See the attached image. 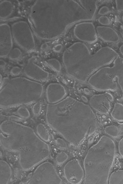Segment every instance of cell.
<instances>
[{"instance_id": "obj_20", "label": "cell", "mask_w": 123, "mask_h": 184, "mask_svg": "<svg viewBox=\"0 0 123 184\" xmlns=\"http://www.w3.org/2000/svg\"><path fill=\"white\" fill-rule=\"evenodd\" d=\"M21 69L18 66H15L12 67L10 71L11 75L13 76H17L21 73Z\"/></svg>"}, {"instance_id": "obj_17", "label": "cell", "mask_w": 123, "mask_h": 184, "mask_svg": "<svg viewBox=\"0 0 123 184\" xmlns=\"http://www.w3.org/2000/svg\"><path fill=\"white\" fill-rule=\"evenodd\" d=\"M17 112L21 117L24 118H27L30 116V113L28 109L25 107H21L18 108Z\"/></svg>"}, {"instance_id": "obj_6", "label": "cell", "mask_w": 123, "mask_h": 184, "mask_svg": "<svg viewBox=\"0 0 123 184\" xmlns=\"http://www.w3.org/2000/svg\"><path fill=\"white\" fill-rule=\"evenodd\" d=\"M113 100L112 95L106 92L93 95L90 98L89 103L90 106L96 111L106 114L110 110Z\"/></svg>"}, {"instance_id": "obj_18", "label": "cell", "mask_w": 123, "mask_h": 184, "mask_svg": "<svg viewBox=\"0 0 123 184\" xmlns=\"http://www.w3.org/2000/svg\"><path fill=\"white\" fill-rule=\"evenodd\" d=\"M99 23L104 26H107L110 24V20L109 18L106 16H102L98 19Z\"/></svg>"}, {"instance_id": "obj_9", "label": "cell", "mask_w": 123, "mask_h": 184, "mask_svg": "<svg viewBox=\"0 0 123 184\" xmlns=\"http://www.w3.org/2000/svg\"><path fill=\"white\" fill-rule=\"evenodd\" d=\"M46 94L49 104H53L62 100L66 95V91L64 87L61 84L53 83L47 86Z\"/></svg>"}, {"instance_id": "obj_7", "label": "cell", "mask_w": 123, "mask_h": 184, "mask_svg": "<svg viewBox=\"0 0 123 184\" xmlns=\"http://www.w3.org/2000/svg\"><path fill=\"white\" fill-rule=\"evenodd\" d=\"M35 60L34 57L28 60L24 68V74L33 80L38 82L45 81L48 78L49 73L37 64Z\"/></svg>"}, {"instance_id": "obj_10", "label": "cell", "mask_w": 123, "mask_h": 184, "mask_svg": "<svg viewBox=\"0 0 123 184\" xmlns=\"http://www.w3.org/2000/svg\"><path fill=\"white\" fill-rule=\"evenodd\" d=\"M97 35L103 41L115 43L120 40L119 36L112 28L107 26H98L96 29Z\"/></svg>"}, {"instance_id": "obj_3", "label": "cell", "mask_w": 123, "mask_h": 184, "mask_svg": "<svg viewBox=\"0 0 123 184\" xmlns=\"http://www.w3.org/2000/svg\"><path fill=\"white\" fill-rule=\"evenodd\" d=\"M43 87L39 82L23 77L9 79L0 86V105L6 108L30 103L42 96Z\"/></svg>"}, {"instance_id": "obj_5", "label": "cell", "mask_w": 123, "mask_h": 184, "mask_svg": "<svg viewBox=\"0 0 123 184\" xmlns=\"http://www.w3.org/2000/svg\"><path fill=\"white\" fill-rule=\"evenodd\" d=\"M96 148L97 181L98 183L107 184L115 155V144L109 137L103 136Z\"/></svg>"}, {"instance_id": "obj_19", "label": "cell", "mask_w": 123, "mask_h": 184, "mask_svg": "<svg viewBox=\"0 0 123 184\" xmlns=\"http://www.w3.org/2000/svg\"><path fill=\"white\" fill-rule=\"evenodd\" d=\"M41 108V104L39 102H36L33 105L32 108V111L33 114L38 115L40 113Z\"/></svg>"}, {"instance_id": "obj_15", "label": "cell", "mask_w": 123, "mask_h": 184, "mask_svg": "<svg viewBox=\"0 0 123 184\" xmlns=\"http://www.w3.org/2000/svg\"><path fill=\"white\" fill-rule=\"evenodd\" d=\"M37 130L38 134L41 137L44 138L48 137L47 130L44 125L43 124L40 123L37 125Z\"/></svg>"}, {"instance_id": "obj_21", "label": "cell", "mask_w": 123, "mask_h": 184, "mask_svg": "<svg viewBox=\"0 0 123 184\" xmlns=\"http://www.w3.org/2000/svg\"><path fill=\"white\" fill-rule=\"evenodd\" d=\"M109 12V8L106 6H103L101 7L99 9L98 14L102 16H105Z\"/></svg>"}, {"instance_id": "obj_26", "label": "cell", "mask_w": 123, "mask_h": 184, "mask_svg": "<svg viewBox=\"0 0 123 184\" xmlns=\"http://www.w3.org/2000/svg\"><path fill=\"white\" fill-rule=\"evenodd\" d=\"M119 50L120 53L123 56V44L120 46Z\"/></svg>"}, {"instance_id": "obj_1", "label": "cell", "mask_w": 123, "mask_h": 184, "mask_svg": "<svg viewBox=\"0 0 123 184\" xmlns=\"http://www.w3.org/2000/svg\"><path fill=\"white\" fill-rule=\"evenodd\" d=\"M46 121L66 137H82L96 129V116L88 105L70 97L47 106Z\"/></svg>"}, {"instance_id": "obj_22", "label": "cell", "mask_w": 123, "mask_h": 184, "mask_svg": "<svg viewBox=\"0 0 123 184\" xmlns=\"http://www.w3.org/2000/svg\"><path fill=\"white\" fill-rule=\"evenodd\" d=\"M117 9L119 11L123 12V0L115 1Z\"/></svg>"}, {"instance_id": "obj_23", "label": "cell", "mask_w": 123, "mask_h": 184, "mask_svg": "<svg viewBox=\"0 0 123 184\" xmlns=\"http://www.w3.org/2000/svg\"><path fill=\"white\" fill-rule=\"evenodd\" d=\"M118 149L120 154L123 157V138L119 141Z\"/></svg>"}, {"instance_id": "obj_14", "label": "cell", "mask_w": 123, "mask_h": 184, "mask_svg": "<svg viewBox=\"0 0 123 184\" xmlns=\"http://www.w3.org/2000/svg\"><path fill=\"white\" fill-rule=\"evenodd\" d=\"M48 65L55 71L59 72L61 70V66L59 62L55 58H50L47 60Z\"/></svg>"}, {"instance_id": "obj_12", "label": "cell", "mask_w": 123, "mask_h": 184, "mask_svg": "<svg viewBox=\"0 0 123 184\" xmlns=\"http://www.w3.org/2000/svg\"><path fill=\"white\" fill-rule=\"evenodd\" d=\"M110 184H123V170L115 171L110 176L109 181Z\"/></svg>"}, {"instance_id": "obj_4", "label": "cell", "mask_w": 123, "mask_h": 184, "mask_svg": "<svg viewBox=\"0 0 123 184\" xmlns=\"http://www.w3.org/2000/svg\"><path fill=\"white\" fill-rule=\"evenodd\" d=\"M94 82L102 91L115 90L118 85L123 92V58L119 56L111 67H103L95 72Z\"/></svg>"}, {"instance_id": "obj_13", "label": "cell", "mask_w": 123, "mask_h": 184, "mask_svg": "<svg viewBox=\"0 0 123 184\" xmlns=\"http://www.w3.org/2000/svg\"><path fill=\"white\" fill-rule=\"evenodd\" d=\"M105 132L109 135L116 137L117 136L119 133L118 128L116 126L111 125L106 127L105 128Z\"/></svg>"}, {"instance_id": "obj_28", "label": "cell", "mask_w": 123, "mask_h": 184, "mask_svg": "<svg viewBox=\"0 0 123 184\" xmlns=\"http://www.w3.org/2000/svg\"><path fill=\"white\" fill-rule=\"evenodd\" d=\"M122 19L123 22V15L122 16Z\"/></svg>"}, {"instance_id": "obj_27", "label": "cell", "mask_w": 123, "mask_h": 184, "mask_svg": "<svg viewBox=\"0 0 123 184\" xmlns=\"http://www.w3.org/2000/svg\"><path fill=\"white\" fill-rule=\"evenodd\" d=\"M47 47V46L46 45H43L42 46V48L44 50L46 49Z\"/></svg>"}, {"instance_id": "obj_11", "label": "cell", "mask_w": 123, "mask_h": 184, "mask_svg": "<svg viewBox=\"0 0 123 184\" xmlns=\"http://www.w3.org/2000/svg\"><path fill=\"white\" fill-rule=\"evenodd\" d=\"M112 117L114 119L123 121V105L119 103H116L111 113Z\"/></svg>"}, {"instance_id": "obj_16", "label": "cell", "mask_w": 123, "mask_h": 184, "mask_svg": "<svg viewBox=\"0 0 123 184\" xmlns=\"http://www.w3.org/2000/svg\"><path fill=\"white\" fill-rule=\"evenodd\" d=\"M21 55V51L18 49L15 48L12 50L9 53V58L12 60H17L19 58Z\"/></svg>"}, {"instance_id": "obj_8", "label": "cell", "mask_w": 123, "mask_h": 184, "mask_svg": "<svg viewBox=\"0 0 123 184\" xmlns=\"http://www.w3.org/2000/svg\"><path fill=\"white\" fill-rule=\"evenodd\" d=\"M77 25L74 29V34L80 40L88 42H93L97 39L96 29L90 23H82Z\"/></svg>"}, {"instance_id": "obj_25", "label": "cell", "mask_w": 123, "mask_h": 184, "mask_svg": "<svg viewBox=\"0 0 123 184\" xmlns=\"http://www.w3.org/2000/svg\"><path fill=\"white\" fill-rule=\"evenodd\" d=\"M6 64L5 62L2 59H0V66L3 67Z\"/></svg>"}, {"instance_id": "obj_2", "label": "cell", "mask_w": 123, "mask_h": 184, "mask_svg": "<svg viewBox=\"0 0 123 184\" xmlns=\"http://www.w3.org/2000/svg\"><path fill=\"white\" fill-rule=\"evenodd\" d=\"M118 55L112 48L102 47L91 54L84 44L76 43L66 49L62 60L67 73L76 80L85 82L95 71L111 63Z\"/></svg>"}, {"instance_id": "obj_24", "label": "cell", "mask_w": 123, "mask_h": 184, "mask_svg": "<svg viewBox=\"0 0 123 184\" xmlns=\"http://www.w3.org/2000/svg\"><path fill=\"white\" fill-rule=\"evenodd\" d=\"M62 47V46L61 45H58L54 47L53 50L55 52H59L61 50Z\"/></svg>"}]
</instances>
